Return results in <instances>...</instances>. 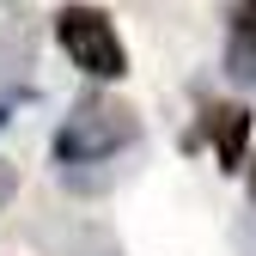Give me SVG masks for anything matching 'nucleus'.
<instances>
[{
    "mask_svg": "<svg viewBox=\"0 0 256 256\" xmlns=\"http://www.w3.org/2000/svg\"><path fill=\"white\" fill-rule=\"evenodd\" d=\"M12 196V165H0V202Z\"/></svg>",
    "mask_w": 256,
    "mask_h": 256,
    "instance_id": "39448f33",
    "label": "nucleus"
},
{
    "mask_svg": "<svg viewBox=\"0 0 256 256\" xmlns=\"http://www.w3.org/2000/svg\"><path fill=\"white\" fill-rule=\"evenodd\" d=\"M226 74L238 86H256V0H238L232 12V49H226Z\"/></svg>",
    "mask_w": 256,
    "mask_h": 256,
    "instance_id": "20e7f679",
    "label": "nucleus"
},
{
    "mask_svg": "<svg viewBox=\"0 0 256 256\" xmlns=\"http://www.w3.org/2000/svg\"><path fill=\"white\" fill-rule=\"evenodd\" d=\"M134 134H140V122H134V110H128V104H116V98H86L68 122H61L55 152L68 158V165H86V158L122 152Z\"/></svg>",
    "mask_w": 256,
    "mask_h": 256,
    "instance_id": "f257e3e1",
    "label": "nucleus"
},
{
    "mask_svg": "<svg viewBox=\"0 0 256 256\" xmlns=\"http://www.w3.org/2000/svg\"><path fill=\"white\" fill-rule=\"evenodd\" d=\"M250 189H256V171H250Z\"/></svg>",
    "mask_w": 256,
    "mask_h": 256,
    "instance_id": "423d86ee",
    "label": "nucleus"
},
{
    "mask_svg": "<svg viewBox=\"0 0 256 256\" xmlns=\"http://www.w3.org/2000/svg\"><path fill=\"white\" fill-rule=\"evenodd\" d=\"M55 37H61V49L80 61V74H92V80H122L128 74L122 43H116V24L98 6H68V12L55 18Z\"/></svg>",
    "mask_w": 256,
    "mask_h": 256,
    "instance_id": "f03ea898",
    "label": "nucleus"
},
{
    "mask_svg": "<svg viewBox=\"0 0 256 256\" xmlns=\"http://www.w3.org/2000/svg\"><path fill=\"white\" fill-rule=\"evenodd\" d=\"M0 122H6V110H0Z\"/></svg>",
    "mask_w": 256,
    "mask_h": 256,
    "instance_id": "0eeeda50",
    "label": "nucleus"
},
{
    "mask_svg": "<svg viewBox=\"0 0 256 256\" xmlns=\"http://www.w3.org/2000/svg\"><path fill=\"white\" fill-rule=\"evenodd\" d=\"M208 140H214V152H220V165H226V171H244L250 110H244V104H226V110H214V122H208Z\"/></svg>",
    "mask_w": 256,
    "mask_h": 256,
    "instance_id": "7ed1b4c3",
    "label": "nucleus"
}]
</instances>
